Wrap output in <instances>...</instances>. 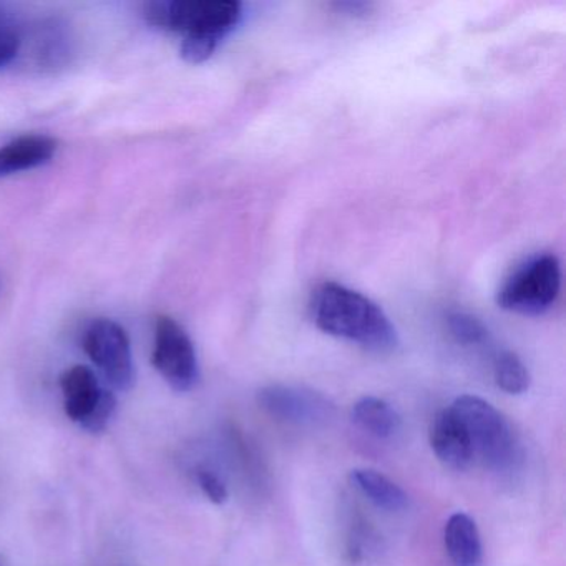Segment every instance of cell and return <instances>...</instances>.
Wrapping results in <instances>:
<instances>
[{"label": "cell", "mask_w": 566, "mask_h": 566, "mask_svg": "<svg viewBox=\"0 0 566 566\" xmlns=\"http://www.w3.org/2000/svg\"><path fill=\"white\" fill-rule=\"evenodd\" d=\"M258 403L273 419L293 426H317L334 413L333 403L323 394L284 384L263 387L258 392Z\"/></svg>", "instance_id": "cell-7"}, {"label": "cell", "mask_w": 566, "mask_h": 566, "mask_svg": "<svg viewBox=\"0 0 566 566\" xmlns=\"http://www.w3.org/2000/svg\"><path fill=\"white\" fill-rule=\"evenodd\" d=\"M450 334L462 346H482L489 340V329L479 317L469 313H452L447 319Z\"/></svg>", "instance_id": "cell-15"}, {"label": "cell", "mask_w": 566, "mask_h": 566, "mask_svg": "<svg viewBox=\"0 0 566 566\" xmlns=\"http://www.w3.org/2000/svg\"><path fill=\"white\" fill-rule=\"evenodd\" d=\"M57 151V142L48 135H22L0 147V178L34 170L49 164Z\"/></svg>", "instance_id": "cell-9"}, {"label": "cell", "mask_w": 566, "mask_h": 566, "mask_svg": "<svg viewBox=\"0 0 566 566\" xmlns=\"http://www.w3.org/2000/svg\"><path fill=\"white\" fill-rule=\"evenodd\" d=\"M148 24L181 34V57L190 64L208 61L241 19L234 0H157L144 6Z\"/></svg>", "instance_id": "cell-1"}, {"label": "cell", "mask_w": 566, "mask_h": 566, "mask_svg": "<svg viewBox=\"0 0 566 566\" xmlns=\"http://www.w3.org/2000/svg\"><path fill=\"white\" fill-rule=\"evenodd\" d=\"M562 270L558 258L542 254L516 270L499 291V306L525 316L545 313L558 297Z\"/></svg>", "instance_id": "cell-4"}, {"label": "cell", "mask_w": 566, "mask_h": 566, "mask_svg": "<svg viewBox=\"0 0 566 566\" xmlns=\"http://www.w3.org/2000/svg\"><path fill=\"white\" fill-rule=\"evenodd\" d=\"M151 363L168 386L177 392H188L200 379L197 350L187 331L168 316L155 323V344Z\"/></svg>", "instance_id": "cell-5"}, {"label": "cell", "mask_w": 566, "mask_h": 566, "mask_svg": "<svg viewBox=\"0 0 566 566\" xmlns=\"http://www.w3.org/2000/svg\"><path fill=\"white\" fill-rule=\"evenodd\" d=\"M84 349L114 389L130 390L135 384L130 339L120 324L97 319L87 327Z\"/></svg>", "instance_id": "cell-6"}, {"label": "cell", "mask_w": 566, "mask_h": 566, "mask_svg": "<svg viewBox=\"0 0 566 566\" xmlns=\"http://www.w3.org/2000/svg\"><path fill=\"white\" fill-rule=\"evenodd\" d=\"M334 8H336L337 11L354 15V18H359V15L369 14L373 6L364 4V2H340V4H334Z\"/></svg>", "instance_id": "cell-19"}, {"label": "cell", "mask_w": 566, "mask_h": 566, "mask_svg": "<svg viewBox=\"0 0 566 566\" xmlns=\"http://www.w3.org/2000/svg\"><path fill=\"white\" fill-rule=\"evenodd\" d=\"M430 447L437 459L449 469H469L470 463L475 459L469 433L450 407L440 410L433 417L430 426Z\"/></svg>", "instance_id": "cell-8"}, {"label": "cell", "mask_w": 566, "mask_h": 566, "mask_svg": "<svg viewBox=\"0 0 566 566\" xmlns=\"http://www.w3.org/2000/svg\"><path fill=\"white\" fill-rule=\"evenodd\" d=\"M198 485L203 490L205 495L208 496L214 505H223L228 500V489L223 480L208 469H200L197 472Z\"/></svg>", "instance_id": "cell-18"}, {"label": "cell", "mask_w": 566, "mask_h": 566, "mask_svg": "<svg viewBox=\"0 0 566 566\" xmlns=\"http://www.w3.org/2000/svg\"><path fill=\"white\" fill-rule=\"evenodd\" d=\"M350 483L370 500L374 505L387 512H400L409 505V496L396 482L374 469H356L350 472Z\"/></svg>", "instance_id": "cell-12"}, {"label": "cell", "mask_w": 566, "mask_h": 566, "mask_svg": "<svg viewBox=\"0 0 566 566\" xmlns=\"http://www.w3.org/2000/svg\"><path fill=\"white\" fill-rule=\"evenodd\" d=\"M314 323L331 336L359 344L373 353L399 346L396 327L374 301L339 283H323L311 297Z\"/></svg>", "instance_id": "cell-2"}, {"label": "cell", "mask_w": 566, "mask_h": 566, "mask_svg": "<svg viewBox=\"0 0 566 566\" xmlns=\"http://www.w3.org/2000/svg\"><path fill=\"white\" fill-rule=\"evenodd\" d=\"M21 49V38L18 29L11 24L8 15L0 12V67L8 65Z\"/></svg>", "instance_id": "cell-17"}, {"label": "cell", "mask_w": 566, "mask_h": 566, "mask_svg": "<svg viewBox=\"0 0 566 566\" xmlns=\"http://www.w3.org/2000/svg\"><path fill=\"white\" fill-rule=\"evenodd\" d=\"M450 409L459 417L469 433L473 455L489 469L503 472L515 463L518 443L509 420L486 400L475 396H460Z\"/></svg>", "instance_id": "cell-3"}, {"label": "cell", "mask_w": 566, "mask_h": 566, "mask_svg": "<svg viewBox=\"0 0 566 566\" xmlns=\"http://www.w3.org/2000/svg\"><path fill=\"white\" fill-rule=\"evenodd\" d=\"M493 377H495L496 386L510 396L525 394L532 382L525 364L510 350H505L496 357L495 364H493Z\"/></svg>", "instance_id": "cell-14"}, {"label": "cell", "mask_w": 566, "mask_h": 566, "mask_svg": "<svg viewBox=\"0 0 566 566\" xmlns=\"http://www.w3.org/2000/svg\"><path fill=\"white\" fill-rule=\"evenodd\" d=\"M115 410H117V397L111 390L104 389L92 412L78 426L87 432L102 433L111 423Z\"/></svg>", "instance_id": "cell-16"}, {"label": "cell", "mask_w": 566, "mask_h": 566, "mask_svg": "<svg viewBox=\"0 0 566 566\" xmlns=\"http://www.w3.org/2000/svg\"><path fill=\"white\" fill-rule=\"evenodd\" d=\"M350 417L357 427L377 439H390L402 426L396 409L379 397H363L357 400Z\"/></svg>", "instance_id": "cell-13"}, {"label": "cell", "mask_w": 566, "mask_h": 566, "mask_svg": "<svg viewBox=\"0 0 566 566\" xmlns=\"http://www.w3.org/2000/svg\"><path fill=\"white\" fill-rule=\"evenodd\" d=\"M443 542L453 566H482V539L472 516L462 512L453 513L447 520Z\"/></svg>", "instance_id": "cell-11"}, {"label": "cell", "mask_w": 566, "mask_h": 566, "mask_svg": "<svg viewBox=\"0 0 566 566\" xmlns=\"http://www.w3.org/2000/svg\"><path fill=\"white\" fill-rule=\"evenodd\" d=\"M64 409L72 422L81 423L97 403L102 394L94 370L87 366H74L61 376Z\"/></svg>", "instance_id": "cell-10"}]
</instances>
